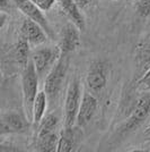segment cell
Returning <instances> with one entry per match:
<instances>
[{
    "label": "cell",
    "mask_w": 150,
    "mask_h": 152,
    "mask_svg": "<svg viewBox=\"0 0 150 152\" xmlns=\"http://www.w3.org/2000/svg\"><path fill=\"white\" fill-rule=\"evenodd\" d=\"M15 57L22 68H24L30 61V42L22 35L15 47Z\"/></svg>",
    "instance_id": "17"
},
{
    "label": "cell",
    "mask_w": 150,
    "mask_h": 152,
    "mask_svg": "<svg viewBox=\"0 0 150 152\" xmlns=\"http://www.w3.org/2000/svg\"><path fill=\"white\" fill-rule=\"evenodd\" d=\"M13 1L16 5V7L25 15L27 18H31L34 22L38 23L44 28V31L46 32L49 38L53 40V37H54L53 31H52L46 17L43 15V10H41L32 0H13Z\"/></svg>",
    "instance_id": "8"
},
{
    "label": "cell",
    "mask_w": 150,
    "mask_h": 152,
    "mask_svg": "<svg viewBox=\"0 0 150 152\" xmlns=\"http://www.w3.org/2000/svg\"><path fill=\"white\" fill-rule=\"evenodd\" d=\"M98 108V101L96 95L93 94L90 91H85L82 93L81 103L79 108V113L77 116V125L80 127H85L93 119Z\"/></svg>",
    "instance_id": "10"
},
{
    "label": "cell",
    "mask_w": 150,
    "mask_h": 152,
    "mask_svg": "<svg viewBox=\"0 0 150 152\" xmlns=\"http://www.w3.org/2000/svg\"><path fill=\"white\" fill-rule=\"evenodd\" d=\"M0 8L1 12H5L7 8H9V0H0Z\"/></svg>",
    "instance_id": "24"
},
{
    "label": "cell",
    "mask_w": 150,
    "mask_h": 152,
    "mask_svg": "<svg viewBox=\"0 0 150 152\" xmlns=\"http://www.w3.org/2000/svg\"><path fill=\"white\" fill-rule=\"evenodd\" d=\"M75 1H76V4L79 6L80 9H84V8H86L87 6H89L93 0H75Z\"/></svg>",
    "instance_id": "22"
},
{
    "label": "cell",
    "mask_w": 150,
    "mask_h": 152,
    "mask_svg": "<svg viewBox=\"0 0 150 152\" xmlns=\"http://www.w3.org/2000/svg\"><path fill=\"white\" fill-rule=\"evenodd\" d=\"M80 28L72 22L66 24L61 31L60 49L62 55H70L80 47Z\"/></svg>",
    "instance_id": "9"
},
{
    "label": "cell",
    "mask_w": 150,
    "mask_h": 152,
    "mask_svg": "<svg viewBox=\"0 0 150 152\" xmlns=\"http://www.w3.org/2000/svg\"><path fill=\"white\" fill-rule=\"evenodd\" d=\"M146 134H150V126H148L147 131H146Z\"/></svg>",
    "instance_id": "25"
},
{
    "label": "cell",
    "mask_w": 150,
    "mask_h": 152,
    "mask_svg": "<svg viewBox=\"0 0 150 152\" xmlns=\"http://www.w3.org/2000/svg\"><path fill=\"white\" fill-rule=\"evenodd\" d=\"M136 64H137V73L140 77L150 68V37L141 40L137 45Z\"/></svg>",
    "instance_id": "12"
},
{
    "label": "cell",
    "mask_w": 150,
    "mask_h": 152,
    "mask_svg": "<svg viewBox=\"0 0 150 152\" xmlns=\"http://www.w3.org/2000/svg\"><path fill=\"white\" fill-rule=\"evenodd\" d=\"M110 66L104 60H94L89 65L87 75H86V85L88 90L95 95H100L105 90L108 81Z\"/></svg>",
    "instance_id": "4"
},
{
    "label": "cell",
    "mask_w": 150,
    "mask_h": 152,
    "mask_svg": "<svg viewBox=\"0 0 150 152\" xmlns=\"http://www.w3.org/2000/svg\"><path fill=\"white\" fill-rule=\"evenodd\" d=\"M48 100L49 98L45 91H41L36 95V99L33 106V121H32L34 127H38L41 121L44 118L46 108H48Z\"/></svg>",
    "instance_id": "14"
},
{
    "label": "cell",
    "mask_w": 150,
    "mask_h": 152,
    "mask_svg": "<svg viewBox=\"0 0 150 152\" xmlns=\"http://www.w3.org/2000/svg\"><path fill=\"white\" fill-rule=\"evenodd\" d=\"M81 83L75 77L69 83L64 101V127H74L81 103Z\"/></svg>",
    "instance_id": "3"
},
{
    "label": "cell",
    "mask_w": 150,
    "mask_h": 152,
    "mask_svg": "<svg viewBox=\"0 0 150 152\" xmlns=\"http://www.w3.org/2000/svg\"><path fill=\"white\" fill-rule=\"evenodd\" d=\"M59 124V118L54 114H49L44 116V118L38 126V137L53 133Z\"/></svg>",
    "instance_id": "18"
},
{
    "label": "cell",
    "mask_w": 150,
    "mask_h": 152,
    "mask_svg": "<svg viewBox=\"0 0 150 152\" xmlns=\"http://www.w3.org/2000/svg\"><path fill=\"white\" fill-rule=\"evenodd\" d=\"M20 33L22 37L26 39L30 42V45H43L49 37L43 27L31 18H27L23 22L20 27Z\"/></svg>",
    "instance_id": "11"
},
{
    "label": "cell",
    "mask_w": 150,
    "mask_h": 152,
    "mask_svg": "<svg viewBox=\"0 0 150 152\" xmlns=\"http://www.w3.org/2000/svg\"><path fill=\"white\" fill-rule=\"evenodd\" d=\"M59 137L54 132L44 136H40L36 139L35 149L41 152H54L58 151Z\"/></svg>",
    "instance_id": "15"
},
{
    "label": "cell",
    "mask_w": 150,
    "mask_h": 152,
    "mask_svg": "<svg viewBox=\"0 0 150 152\" xmlns=\"http://www.w3.org/2000/svg\"><path fill=\"white\" fill-rule=\"evenodd\" d=\"M136 12L140 17H148L150 15V0H137Z\"/></svg>",
    "instance_id": "19"
},
{
    "label": "cell",
    "mask_w": 150,
    "mask_h": 152,
    "mask_svg": "<svg viewBox=\"0 0 150 152\" xmlns=\"http://www.w3.org/2000/svg\"><path fill=\"white\" fill-rule=\"evenodd\" d=\"M38 76L36 68L32 60L23 68L22 73V90L24 113L30 123L33 121V106L38 93Z\"/></svg>",
    "instance_id": "1"
},
{
    "label": "cell",
    "mask_w": 150,
    "mask_h": 152,
    "mask_svg": "<svg viewBox=\"0 0 150 152\" xmlns=\"http://www.w3.org/2000/svg\"><path fill=\"white\" fill-rule=\"evenodd\" d=\"M61 56V49L60 47H46V48H40L32 53L31 60L33 61L36 72L40 77H46L53 66L59 60Z\"/></svg>",
    "instance_id": "5"
},
{
    "label": "cell",
    "mask_w": 150,
    "mask_h": 152,
    "mask_svg": "<svg viewBox=\"0 0 150 152\" xmlns=\"http://www.w3.org/2000/svg\"><path fill=\"white\" fill-rule=\"evenodd\" d=\"M59 6L61 7L62 12L68 17L74 24L80 28V31H85L86 28V23L84 15L81 14V9L76 4L75 0H56Z\"/></svg>",
    "instance_id": "13"
},
{
    "label": "cell",
    "mask_w": 150,
    "mask_h": 152,
    "mask_svg": "<svg viewBox=\"0 0 150 152\" xmlns=\"http://www.w3.org/2000/svg\"><path fill=\"white\" fill-rule=\"evenodd\" d=\"M69 68V55H62L44 80V91L51 102L56 101L61 93Z\"/></svg>",
    "instance_id": "2"
},
{
    "label": "cell",
    "mask_w": 150,
    "mask_h": 152,
    "mask_svg": "<svg viewBox=\"0 0 150 152\" xmlns=\"http://www.w3.org/2000/svg\"><path fill=\"white\" fill-rule=\"evenodd\" d=\"M150 114V94L146 93V94L141 95L138 101L136 102L134 107L132 109L131 115L129 116V118L126 119L123 126L121 127V133L128 134L130 132H133L134 129H137L144 123L148 115Z\"/></svg>",
    "instance_id": "6"
},
{
    "label": "cell",
    "mask_w": 150,
    "mask_h": 152,
    "mask_svg": "<svg viewBox=\"0 0 150 152\" xmlns=\"http://www.w3.org/2000/svg\"><path fill=\"white\" fill-rule=\"evenodd\" d=\"M32 1L43 12H49L56 2V0H32Z\"/></svg>",
    "instance_id": "21"
},
{
    "label": "cell",
    "mask_w": 150,
    "mask_h": 152,
    "mask_svg": "<svg viewBox=\"0 0 150 152\" xmlns=\"http://www.w3.org/2000/svg\"><path fill=\"white\" fill-rule=\"evenodd\" d=\"M138 86H139V90L142 92L150 91V68L140 77V80L138 82Z\"/></svg>",
    "instance_id": "20"
},
{
    "label": "cell",
    "mask_w": 150,
    "mask_h": 152,
    "mask_svg": "<svg viewBox=\"0 0 150 152\" xmlns=\"http://www.w3.org/2000/svg\"><path fill=\"white\" fill-rule=\"evenodd\" d=\"M134 151H146V152H150V141L148 142H146L144 144H141V145L138 146V149H136Z\"/></svg>",
    "instance_id": "23"
},
{
    "label": "cell",
    "mask_w": 150,
    "mask_h": 152,
    "mask_svg": "<svg viewBox=\"0 0 150 152\" xmlns=\"http://www.w3.org/2000/svg\"><path fill=\"white\" fill-rule=\"evenodd\" d=\"M76 144V134L74 127H64L60 137H59V144H58V152H70L72 151Z\"/></svg>",
    "instance_id": "16"
},
{
    "label": "cell",
    "mask_w": 150,
    "mask_h": 152,
    "mask_svg": "<svg viewBox=\"0 0 150 152\" xmlns=\"http://www.w3.org/2000/svg\"><path fill=\"white\" fill-rule=\"evenodd\" d=\"M28 123L30 121L27 119L25 113L20 114L18 111H14V110L4 113L0 118V133L1 135L22 133L27 128Z\"/></svg>",
    "instance_id": "7"
}]
</instances>
